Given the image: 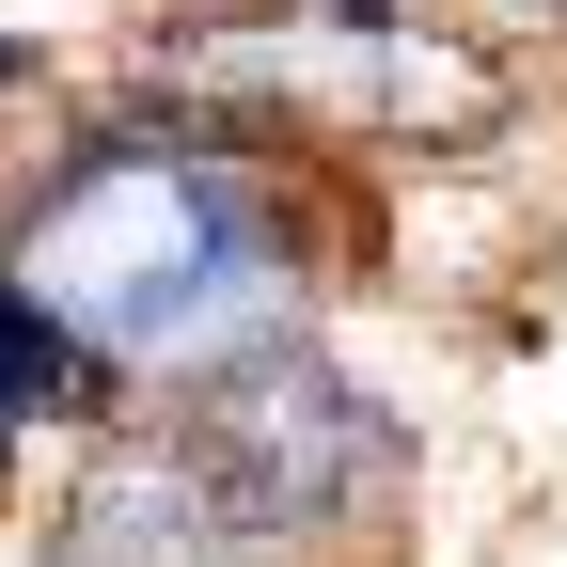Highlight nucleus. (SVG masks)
Returning a JSON list of instances; mask_svg holds the SVG:
<instances>
[{"label":"nucleus","instance_id":"4","mask_svg":"<svg viewBox=\"0 0 567 567\" xmlns=\"http://www.w3.org/2000/svg\"><path fill=\"white\" fill-rule=\"evenodd\" d=\"M95 394H111V379H95L80 347H63V331L17 300V284H0V473H17V457L48 442V425H80Z\"/></svg>","mask_w":567,"mask_h":567},{"label":"nucleus","instance_id":"1","mask_svg":"<svg viewBox=\"0 0 567 567\" xmlns=\"http://www.w3.org/2000/svg\"><path fill=\"white\" fill-rule=\"evenodd\" d=\"M0 284L95 379H174V363H221L237 331L284 316L300 221H284V174L237 158L221 126H95L17 189Z\"/></svg>","mask_w":567,"mask_h":567},{"label":"nucleus","instance_id":"2","mask_svg":"<svg viewBox=\"0 0 567 567\" xmlns=\"http://www.w3.org/2000/svg\"><path fill=\"white\" fill-rule=\"evenodd\" d=\"M189 379H205V394H189V425H174V442L205 457V488H221V505H237L268 551L331 536V520L394 473V425L347 394V379H331L284 316H268V331H237L221 363H189Z\"/></svg>","mask_w":567,"mask_h":567},{"label":"nucleus","instance_id":"7","mask_svg":"<svg viewBox=\"0 0 567 567\" xmlns=\"http://www.w3.org/2000/svg\"><path fill=\"white\" fill-rule=\"evenodd\" d=\"M520 17H567V0H520Z\"/></svg>","mask_w":567,"mask_h":567},{"label":"nucleus","instance_id":"5","mask_svg":"<svg viewBox=\"0 0 567 567\" xmlns=\"http://www.w3.org/2000/svg\"><path fill=\"white\" fill-rule=\"evenodd\" d=\"M0 95H32V48H17V32H0Z\"/></svg>","mask_w":567,"mask_h":567},{"label":"nucleus","instance_id":"6","mask_svg":"<svg viewBox=\"0 0 567 567\" xmlns=\"http://www.w3.org/2000/svg\"><path fill=\"white\" fill-rule=\"evenodd\" d=\"M331 17H347V32H394V0H331Z\"/></svg>","mask_w":567,"mask_h":567},{"label":"nucleus","instance_id":"3","mask_svg":"<svg viewBox=\"0 0 567 567\" xmlns=\"http://www.w3.org/2000/svg\"><path fill=\"white\" fill-rule=\"evenodd\" d=\"M32 567H268V536L205 488V457L174 442V425H126V442H95L80 488L48 505Z\"/></svg>","mask_w":567,"mask_h":567}]
</instances>
